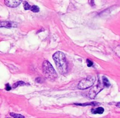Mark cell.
Listing matches in <instances>:
<instances>
[{
	"label": "cell",
	"instance_id": "cell-11",
	"mask_svg": "<svg viewBox=\"0 0 120 118\" xmlns=\"http://www.w3.org/2000/svg\"><path fill=\"white\" fill-rule=\"evenodd\" d=\"M29 9H30L32 11L34 12V13H38L39 11V8L36 5L30 6V8Z\"/></svg>",
	"mask_w": 120,
	"mask_h": 118
},
{
	"label": "cell",
	"instance_id": "cell-4",
	"mask_svg": "<svg viewBox=\"0 0 120 118\" xmlns=\"http://www.w3.org/2000/svg\"><path fill=\"white\" fill-rule=\"evenodd\" d=\"M103 88H104V85H103V83H101L100 80H98L97 84L93 86L90 89V92H89V97L91 99H94L96 96V95L103 89Z\"/></svg>",
	"mask_w": 120,
	"mask_h": 118
},
{
	"label": "cell",
	"instance_id": "cell-15",
	"mask_svg": "<svg viewBox=\"0 0 120 118\" xmlns=\"http://www.w3.org/2000/svg\"><path fill=\"white\" fill-rule=\"evenodd\" d=\"M5 89H6V90H7V91H9V90H10L11 89V87L9 86V84H6Z\"/></svg>",
	"mask_w": 120,
	"mask_h": 118
},
{
	"label": "cell",
	"instance_id": "cell-8",
	"mask_svg": "<svg viewBox=\"0 0 120 118\" xmlns=\"http://www.w3.org/2000/svg\"><path fill=\"white\" fill-rule=\"evenodd\" d=\"M102 81H103V84L104 85V86H105L106 87H109L111 86V84H110V81L108 80L107 78L105 76L103 77V80H102Z\"/></svg>",
	"mask_w": 120,
	"mask_h": 118
},
{
	"label": "cell",
	"instance_id": "cell-14",
	"mask_svg": "<svg viewBox=\"0 0 120 118\" xmlns=\"http://www.w3.org/2000/svg\"><path fill=\"white\" fill-rule=\"evenodd\" d=\"M87 64L88 67H91V66H92L93 64V63L91 60H89V59H87Z\"/></svg>",
	"mask_w": 120,
	"mask_h": 118
},
{
	"label": "cell",
	"instance_id": "cell-2",
	"mask_svg": "<svg viewBox=\"0 0 120 118\" xmlns=\"http://www.w3.org/2000/svg\"><path fill=\"white\" fill-rule=\"evenodd\" d=\"M43 73L46 77L52 80H55L57 76L53 67L47 60L43 63Z\"/></svg>",
	"mask_w": 120,
	"mask_h": 118
},
{
	"label": "cell",
	"instance_id": "cell-1",
	"mask_svg": "<svg viewBox=\"0 0 120 118\" xmlns=\"http://www.w3.org/2000/svg\"><path fill=\"white\" fill-rule=\"evenodd\" d=\"M53 59L60 73L64 74L68 72V63L65 55L61 51H57L53 55Z\"/></svg>",
	"mask_w": 120,
	"mask_h": 118
},
{
	"label": "cell",
	"instance_id": "cell-5",
	"mask_svg": "<svg viewBox=\"0 0 120 118\" xmlns=\"http://www.w3.org/2000/svg\"><path fill=\"white\" fill-rule=\"evenodd\" d=\"M22 0H4V3L7 7L15 8L22 2Z\"/></svg>",
	"mask_w": 120,
	"mask_h": 118
},
{
	"label": "cell",
	"instance_id": "cell-13",
	"mask_svg": "<svg viewBox=\"0 0 120 118\" xmlns=\"http://www.w3.org/2000/svg\"><path fill=\"white\" fill-rule=\"evenodd\" d=\"M23 4V8H24L25 9L28 10V9H30V5L28 4V2H27V1H24Z\"/></svg>",
	"mask_w": 120,
	"mask_h": 118
},
{
	"label": "cell",
	"instance_id": "cell-9",
	"mask_svg": "<svg viewBox=\"0 0 120 118\" xmlns=\"http://www.w3.org/2000/svg\"><path fill=\"white\" fill-rule=\"evenodd\" d=\"M76 105H80V106H89V105H90V106H96V105H99V103H97V102H95V101H94V102H90V103H84V104H80V103H76Z\"/></svg>",
	"mask_w": 120,
	"mask_h": 118
},
{
	"label": "cell",
	"instance_id": "cell-6",
	"mask_svg": "<svg viewBox=\"0 0 120 118\" xmlns=\"http://www.w3.org/2000/svg\"><path fill=\"white\" fill-rule=\"evenodd\" d=\"M17 27V24L16 22H9V21H0V27L12 28V27Z\"/></svg>",
	"mask_w": 120,
	"mask_h": 118
},
{
	"label": "cell",
	"instance_id": "cell-7",
	"mask_svg": "<svg viewBox=\"0 0 120 118\" xmlns=\"http://www.w3.org/2000/svg\"><path fill=\"white\" fill-rule=\"evenodd\" d=\"M104 111V108L102 107H98L97 108L92 109H91V112L93 114H103Z\"/></svg>",
	"mask_w": 120,
	"mask_h": 118
},
{
	"label": "cell",
	"instance_id": "cell-10",
	"mask_svg": "<svg viewBox=\"0 0 120 118\" xmlns=\"http://www.w3.org/2000/svg\"><path fill=\"white\" fill-rule=\"evenodd\" d=\"M26 84L25 83H24L23 81H18V82L15 83L13 84L12 86V88H15L18 87V86H25Z\"/></svg>",
	"mask_w": 120,
	"mask_h": 118
},
{
	"label": "cell",
	"instance_id": "cell-12",
	"mask_svg": "<svg viewBox=\"0 0 120 118\" xmlns=\"http://www.w3.org/2000/svg\"><path fill=\"white\" fill-rule=\"evenodd\" d=\"M10 116H11L13 117V118H25L23 116L21 115V114H16V113H11Z\"/></svg>",
	"mask_w": 120,
	"mask_h": 118
},
{
	"label": "cell",
	"instance_id": "cell-3",
	"mask_svg": "<svg viewBox=\"0 0 120 118\" xmlns=\"http://www.w3.org/2000/svg\"><path fill=\"white\" fill-rule=\"evenodd\" d=\"M95 81H96V77L94 76L84 78L79 82L78 84V88L82 90L86 89L91 87L94 83Z\"/></svg>",
	"mask_w": 120,
	"mask_h": 118
}]
</instances>
